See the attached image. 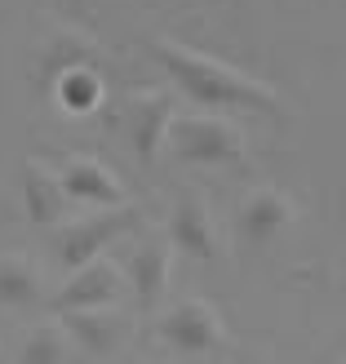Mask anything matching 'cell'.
<instances>
[{"label": "cell", "instance_id": "5b68a950", "mask_svg": "<svg viewBox=\"0 0 346 364\" xmlns=\"http://www.w3.org/2000/svg\"><path fill=\"white\" fill-rule=\"evenodd\" d=\"M160 338L182 355H209L222 342V316L205 298H187L160 316Z\"/></svg>", "mask_w": 346, "mask_h": 364}, {"label": "cell", "instance_id": "9c48e42d", "mask_svg": "<svg viewBox=\"0 0 346 364\" xmlns=\"http://www.w3.org/2000/svg\"><path fill=\"white\" fill-rule=\"evenodd\" d=\"M120 294V271L107 262V258H94L85 267H71V276L63 284V294L53 298L58 311H80V306H112Z\"/></svg>", "mask_w": 346, "mask_h": 364}, {"label": "cell", "instance_id": "6da1fadb", "mask_svg": "<svg viewBox=\"0 0 346 364\" xmlns=\"http://www.w3.org/2000/svg\"><path fill=\"white\" fill-rule=\"evenodd\" d=\"M151 58L165 67V76L182 89V98H191L209 112H258V116H280V94L258 76H244L231 63L213 58L205 49H191L182 41H151Z\"/></svg>", "mask_w": 346, "mask_h": 364}, {"label": "cell", "instance_id": "30bf717a", "mask_svg": "<svg viewBox=\"0 0 346 364\" xmlns=\"http://www.w3.org/2000/svg\"><path fill=\"white\" fill-rule=\"evenodd\" d=\"M169 245H173V253H187V258H195V262H213L217 253H222V245H217V227H213V218H209V209L200 205V200H182V205L173 209Z\"/></svg>", "mask_w": 346, "mask_h": 364}, {"label": "cell", "instance_id": "8992f818", "mask_svg": "<svg viewBox=\"0 0 346 364\" xmlns=\"http://www.w3.org/2000/svg\"><path fill=\"white\" fill-rule=\"evenodd\" d=\"M293 200H288L280 187H253L244 200H240V218H235V227H240V240L249 249H266L276 245L280 235L293 227Z\"/></svg>", "mask_w": 346, "mask_h": 364}, {"label": "cell", "instance_id": "4fadbf2b", "mask_svg": "<svg viewBox=\"0 0 346 364\" xmlns=\"http://www.w3.org/2000/svg\"><path fill=\"white\" fill-rule=\"evenodd\" d=\"M63 329L71 338V347L85 355H107L120 342V316L112 306H80V311H63Z\"/></svg>", "mask_w": 346, "mask_h": 364}, {"label": "cell", "instance_id": "ba28073f", "mask_svg": "<svg viewBox=\"0 0 346 364\" xmlns=\"http://www.w3.org/2000/svg\"><path fill=\"white\" fill-rule=\"evenodd\" d=\"M67 205H71V196L63 187V173L58 169H49L45 160H27V169H23V209L36 227H58L63 218H67Z\"/></svg>", "mask_w": 346, "mask_h": 364}, {"label": "cell", "instance_id": "9a60e30c", "mask_svg": "<svg viewBox=\"0 0 346 364\" xmlns=\"http://www.w3.org/2000/svg\"><path fill=\"white\" fill-rule=\"evenodd\" d=\"M40 298V271L31 258L5 253L0 258V306H31Z\"/></svg>", "mask_w": 346, "mask_h": 364}, {"label": "cell", "instance_id": "52a82bcc", "mask_svg": "<svg viewBox=\"0 0 346 364\" xmlns=\"http://www.w3.org/2000/svg\"><path fill=\"white\" fill-rule=\"evenodd\" d=\"M63 187L76 205H89V209H116V205H129V191L124 182L102 165L94 156H67L63 160Z\"/></svg>", "mask_w": 346, "mask_h": 364}, {"label": "cell", "instance_id": "8fae6325", "mask_svg": "<svg viewBox=\"0 0 346 364\" xmlns=\"http://www.w3.org/2000/svg\"><path fill=\"white\" fill-rule=\"evenodd\" d=\"M98 58H102V45H98L89 31H76V27L53 31V36H49V45L40 49V80L53 85V80H63L67 71L98 67Z\"/></svg>", "mask_w": 346, "mask_h": 364}, {"label": "cell", "instance_id": "e0dca14e", "mask_svg": "<svg viewBox=\"0 0 346 364\" xmlns=\"http://www.w3.org/2000/svg\"><path fill=\"white\" fill-rule=\"evenodd\" d=\"M58 5H63L67 14H76V18H89V14H98L102 0H58Z\"/></svg>", "mask_w": 346, "mask_h": 364}, {"label": "cell", "instance_id": "5bb4252c", "mask_svg": "<svg viewBox=\"0 0 346 364\" xmlns=\"http://www.w3.org/2000/svg\"><path fill=\"white\" fill-rule=\"evenodd\" d=\"M49 89H53V98H58V107H63V112H71V116H89V112H94V107L102 102V94H107V85H102V76H98V67L67 71V76H63V80H53Z\"/></svg>", "mask_w": 346, "mask_h": 364}, {"label": "cell", "instance_id": "3957f363", "mask_svg": "<svg viewBox=\"0 0 346 364\" xmlns=\"http://www.w3.org/2000/svg\"><path fill=\"white\" fill-rule=\"evenodd\" d=\"M173 94L169 89H138L129 98V112H124V124H129V147L142 165H156L160 151L169 147L173 134Z\"/></svg>", "mask_w": 346, "mask_h": 364}, {"label": "cell", "instance_id": "7c38bea8", "mask_svg": "<svg viewBox=\"0 0 346 364\" xmlns=\"http://www.w3.org/2000/svg\"><path fill=\"white\" fill-rule=\"evenodd\" d=\"M169 276H173V245L169 240H151L138 245L129 258V280L142 306H160L169 294Z\"/></svg>", "mask_w": 346, "mask_h": 364}, {"label": "cell", "instance_id": "7a4b0ae2", "mask_svg": "<svg viewBox=\"0 0 346 364\" xmlns=\"http://www.w3.org/2000/svg\"><path fill=\"white\" fill-rule=\"evenodd\" d=\"M169 147L182 165H195V169H231L249 156V142L244 134L235 129L231 120L213 116V112H191V116H178L173 120V134H169Z\"/></svg>", "mask_w": 346, "mask_h": 364}, {"label": "cell", "instance_id": "277c9868", "mask_svg": "<svg viewBox=\"0 0 346 364\" xmlns=\"http://www.w3.org/2000/svg\"><path fill=\"white\" fill-rule=\"evenodd\" d=\"M134 223H138V209L116 205V209H98L94 218H85V223L67 227L63 240H58V258H63V267L71 271V267H85V262L102 258V249L116 245L120 235H129Z\"/></svg>", "mask_w": 346, "mask_h": 364}, {"label": "cell", "instance_id": "2e32d148", "mask_svg": "<svg viewBox=\"0 0 346 364\" xmlns=\"http://www.w3.org/2000/svg\"><path fill=\"white\" fill-rule=\"evenodd\" d=\"M67 347L71 338L63 324H40L23 338V351H18V364H67Z\"/></svg>", "mask_w": 346, "mask_h": 364}]
</instances>
